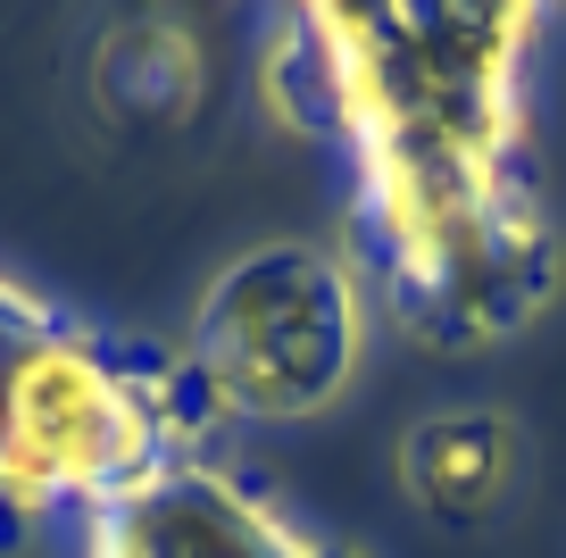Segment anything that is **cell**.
Returning a JSON list of instances; mask_svg holds the SVG:
<instances>
[{"label": "cell", "instance_id": "obj_8", "mask_svg": "<svg viewBox=\"0 0 566 558\" xmlns=\"http://www.w3.org/2000/svg\"><path fill=\"white\" fill-rule=\"evenodd\" d=\"M42 326H51V309H42L34 292H18L9 276H0V375H9V359H18V350L34 342Z\"/></svg>", "mask_w": 566, "mask_h": 558}, {"label": "cell", "instance_id": "obj_5", "mask_svg": "<svg viewBox=\"0 0 566 558\" xmlns=\"http://www.w3.org/2000/svg\"><path fill=\"white\" fill-rule=\"evenodd\" d=\"M84 558H325L301 525L233 475L176 458L84 517Z\"/></svg>", "mask_w": 566, "mask_h": 558}, {"label": "cell", "instance_id": "obj_4", "mask_svg": "<svg viewBox=\"0 0 566 558\" xmlns=\"http://www.w3.org/2000/svg\"><path fill=\"white\" fill-rule=\"evenodd\" d=\"M358 366V283L342 259L266 242L200 292L184 384L217 417H317Z\"/></svg>", "mask_w": 566, "mask_h": 558}, {"label": "cell", "instance_id": "obj_2", "mask_svg": "<svg viewBox=\"0 0 566 558\" xmlns=\"http://www.w3.org/2000/svg\"><path fill=\"white\" fill-rule=\"evenodd\" d=\"M358 167V234L408 326L442 342H492L542 309L558 276L549 209L525 151L475 142H375Z\"/></svg>", "mask_w": 566, "mask_h": 558}, {"label": "cell", "instance_id": "obj_1", "mask_svg": "<svg viewBox=\"0 0 566 558\" xmlns=\"http://www.w3.org/2000/svg\"><path fill=\"white\" fill-rule=\"evenodd\" d=\"M542 9H301L266 42V108L292 134H334L350 151L375 142H475L525 151V51Z\"/></svg>", "mask_w": 566, "mask_h": 558}, {"label": "cell", "instance_id": "obj_3", "mask_svg": "<svg viewBox=\"0 0 566 558\" xmlns=\"http://www.w3.org/2000/svg\"><path fill=\"white\" fill-rule=\"evenodd\" d=\"M184 375H142L67 317L34 333L0 375V517H51V508H108L142 475L192 458Z\"/></svg>", "mask_w": 566, "mask_h": 558}, {"label": "cell", "instance_id": "obj_7", "mask_svg": "<svg viewBox=\"0 0 566 558\" xmlns=\"http://www.w3.org/2000/svg\"><path fill=\"white\" fill-rule=\"evenodd\" d=\"M92 101L125 125L176 134L192 108L209 101V42L184 18H125L117 34L92 51Z\"/></svg>", "mask_w": 566, "mask_h": 558}, {"label": "cell", "instance_id": "obj_6", "mask_svg": "<svg viewBox=\"0 0 566 558\" xmlns=\"http://www.w3.org/2000/svg\"><path fill=\"white\" fill-rule=\"evenodd\" d=\"M509 475H516V425L500 409H442V417H424V425L400 434L408 500L433 525H450V534L492 517L509 500Z\"/></svg>", "mask_w": 566, "mask_h": 558}]
</instances>
